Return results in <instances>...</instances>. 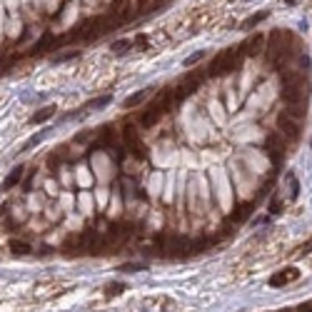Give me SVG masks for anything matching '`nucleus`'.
Returning a JSON list of instances; mask_svg holds the SVG:
<instances>
[{
  "label": "nucleus",
  "instance_id": "nucleus-6",
  "mask_svg": "<svg viewBox=\"0 0 312 312\" xmlns=\"http://www.w3.org/2000/svg\"><path fill=\"white\" fill-rule=\"evenodd\" d=\"M300 277V273L295 267H285V270H280L277 275H273L270 277V287H285L287 282H292V280H297Z\"/></svg>",
  "mask_w": 312,
  "mask_h": 312
},
{
  "label": "nucleus",
  "instance_id": "nucleus-20",
  "mask_svg": "<svg viewBox=\"0 0 312 312\" xmlns=\"http://www.w3.org/2000/svg\"><path fill=\"white\" fill-rule=\"evenodd\" d=\"M280 210V202L275 200V202H270V213H277Z\"/></svg>",
  "mask_w": 312,
  "mask_h": 312
},
{
  "label": "nucleus",
  "instance_id": "nucleus-13",
  "mask_svg": "<svg viewBox=\"0 0 312 312\" xmlns=\"http://www.w3.org/2000/svg\"><path fill=\"white\" fill-rule=\"evenodd\" d=\"M20 177H23V168H15L8 177H5V187H13V185H18L20 182Z\"/></svg>",
  "mask_w": 312,
  "mask_h": 312
},
{
  "label": "nucleus",
  "instance_id": "nucleus-8",
  "mask_svg": "<svg viewBox=\"0 0 312 312\" xmlns=\"http://www.w3.org/2000/svg\"><path fill=\"white\" fill-rule=\"evenodd\" d=\"M260 45H262V35H253L250 40H245V43L240 45V50H245V55H257Z\"/></svg>",
  "mask_w": 312,
  "mask_h": 312
},
{
  "label": "nucleus",
  "instance_id": "nucleus-9",
  "mask_svg": "<svg viewBox=\"0 0 312 312\" xmlns=\"http://www.w3.org/2000/svg\"><path fill=\"white\" fill-rule=\"evenodd\" d=\"M10 250H13L15 255H28V253H33L30 242H25V240H10Z\"/></svg>",
  "mask_w": 312,
  "mask_h": 312
},
{
  "label": "nucleus",
  "instance_id": "nucleus-15",
  "mask_svg": "<svg viewBox=\"0 0 312 312\" xmlns=\"http://www.w3.org/2000/svg\"><path fill=\"white\" fill-rule=\"evenodd\" d=\"M108 102H110V95L100 98V100H90V108H102V105H108Z\"/></svg>",
  "mask_w": 312,
  "mask_h": 312
},
{
  "label": "nucleus",
  "instance_id": "nucleus-11",
  "mask_svg": "<svg viewBox=\"0 0 312 312\" xmlns=\"http://www.w3.org/2000/svg\"><path fill=\"white\" fill-rule=\"evenodd\" d=\"M148 93H153V90H142V93H137V95H130L128 100L122 102V105H125V108H135V105H140V102L148 98Z\"/></svg>",
  "mask_w": 312,
  "mask_h": 312
},
{
  "label": "nucleus",
  "instance_id": "nucleus-7",
  "mask_svg": "<svg viewBox=\"0 0 312 312\" xmlns=\"http://www.w3.org/2000/svg\"><path fill=\"white\" fill-rule=\"evenodd\" d=\"M55 115V105H45V108H40L35 115H30V125H43V122H48L50 117Z\"/></svg>",
  "mask_w": 312,
  "mask_h": 312
},
{
  "label": "nucleus",
  "instance_id": "nucleus-2",
  "mask_svg": "<svg viewBox=\"0 0 312 312\" xmlns=\"http://www.w3.org/2000/svg\"><path fill=\"white\" fill-rule=\"evenodd\" d=\"M173 102H175V98H173V93H165L157 102H155V105H150L148 110H145L142 115H140V125H142V128H153V125L165 115V110H168L170 105H173Z\"/></svg>",
  "mask_w": 312,
  "mask_h": 312
},
{
  "label": "nucleus",
  "instance_id": "nucleus-5",
  "mask_svg": "<svg viewBox=\"0 0 312 312\" xmlns=\"http://www.w3.org/2000/svg\"><path fill=\"white\" fill-rule=\"evenodd\" d=\"M265 148H267V155H270V160H275V162H280V157H282V153H285V142H282V137L280 135H267V140H265Z\"/></svg>",
  "mask_w": 312,
  "mask_h": 312
},
{
  "label": "nucleus",
  "instance_id": "nucleus-16",
  "mask_svg": "<svg viewBox=\"0 0 312 312\" xmlns=\"http://www.w3.org/2000/svg\"><path fill=\"white\" fill-rule=\"evenodd\" d=\"M202 55H205V53H197V55H193V58H187V60H185V68H190V65H193V62H197V60H202Z\"/></svg>",
  "mask_w": 312,
  "mask_h": 312
},
{
  "label": "nucleus",
  "instance_id": "nucleus-3",
  "mask_svg": "<svg viewBox=\"0 0 312 312\" xmlns=\"http://www.w3.org/2000/svg\"><path fill=\"white\" fill-rule=\"evenodd\" d=\"M237 53L240 50H222L215 60H213V65H210V75H227V73H233L235 68H237V62H240V58H237Z\"/></svg>",
  "mask_w": 312,
  "mask_h": 312
},
{
  "label": "nucleus",
  "instance_id": "nucleus-1",
  "mask_svg": "<svg viewBox=\"0 0 312 312\" xmlns=\"http://www.w3.org/2000/svg\"><path fill=\"white\" fill-rule=\"evenodd\" d=\"M110 23H113V15H98V18H88L85 23H80V25L75 28L73 38H75V40H82V43H88V40L100 38L102 33H108Z\"/></svg>",
  "mask_w": 312,
  "mask_h": 312
},
{
  "label": "nucleus",
  "instance_id": "nucleus-12",
  "mask_svg": "<svg viewBox=\"0 0 312 312\" xmlns=\"http://www.w3.org/2000/svg\"><path fill=\"white\" fill-rule=\"evenodd\" d=\"M53 45V33H45L43 38L38 40V45H35V53H43V50H48Z\"/></svg>",
  "mask_w": 312,
  "mask_h": 312
},
{
  "label": "nucleus",
  "instance_id": "nucleus-18",
  "mask_svg": "<svg viewBox=\"0 0 312 312\" xmlns=\"http://www.w3.org/2000/svg\"><path fill=\"white\" fill-rule=\"evenodd\" d=\"M307 250H312V237H310V240H307V242L300 247V253H297V255H307Z\"/></svg>",
  "mask_w": 312,
  "mask_h": 312
},
{
  "label": "nucleus",
  "instance_id": "nucleus-14",
  "mask_svg": "<svg viewBox=\"0 0 312 312\" xmlns=\"http://www.w3.org/2000/svg\"><path fill=\"white\" fill-rule=\"evenodd\" d=\"M265 18H267V13L262 10V13H257V15H253V18H247V20H245V23H242V25H245V28H253V25H257V23H262V20H265Z\"/></svg>",
  "mask_w": 312,
  "mask_h": 312
},
{
  "label": "nucleus",
  "instance_id": "nucleus-10",
  "mask_svg": "<svg viewBox=\"0 0 312 312\" xmlns=\"http://www.w3.org/2000/svg\"><path fill=\"white\" fill-rule=\"evenodd\" d=\"M133 48V40H115V43L110 45V50L115 55H125V50H130Z\"/></svg>",
  "mask_w": 312,
  "mask_h": 312
},
{
  "label": "nucleus",
  "instance_id": "nucleus-21",
  "mask_svg": "<svg viewBox=\"0 0 312 312\" xmlns=\"http://www.w3.org/2000/svg\"><path fill=\"white\" fill-rule=\"evenodd\" d=\"M150 3V0H140V8H145V5H148Z\"/></svg>",
  "mask_w": 312,
  "mask_h": 312
},
{
  "label": "nucleus",
  "instance_id": "nucleus-17",
  "mask_svg": "<svg viewBox=\"0 0 312 312\" xmlns=\"http://www.w3.org/2000/svg\"><path fill=\"white\" fill-rule=\"evenodd\" d=\"M120 290H122V285H120V282H115V285H110V287H108V295H117Z\"/></svg>",
  "mask_w": 312,
  "mask_h": 312
},
{
  "label": "nucleus",
  "instance_id": "nucleus-19",
  "mask_svg": "<svg viewBox=\"0 0 312 312\" xmlns=\"http://www.w3.org/2000/svg\"><path fill=\"white\" fill-rule=\"evenodd\" d=\"M70 58H78V53H68V55H60V58H55V62H65V60H70Z\"/></svg>",
  "mask_w": 312,
  "mask_h": 312
},
{
  "label": "nucleus",
  "instance_id": "nucleus-4",
  "mask_svg": "<svg viewBox=\"0 0 312 312\" xmlns=\"http://www.w3.org/2000/svg\"><path fill=\"white\" fill-rule=\"evenodd\" d=\"M277 125H280V130L285 133V137H287V140H292V142H297V140H300V135H302L300 122H297V120H292L287 113H280Z\"/></svg>",
  "mask_w": 312,
  "mask_h": 312
}]
</instances>
